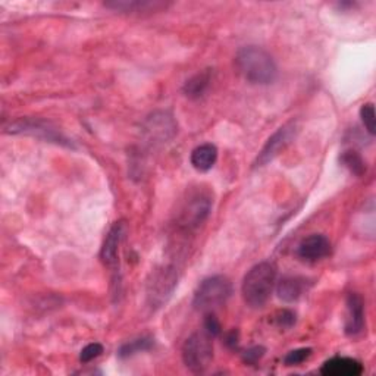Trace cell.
I'll use <instances>...</instances> for the list:
<instances>
[{
    "mask_svg": "<svg viewBox=\"0 0 376 376\" xmlns=\"http://www.w3.org/2000/svg\"><path fill=\"white\" fill-rule=\"evenodd\" d=\"M192 165L199 172H207L214 168L218 160V149L214 144H201L192 152Z\"/></svg>",
    "mask_w": 376,
    "mask_h": 376,
    "instance_id": "cell-14",
    "label": "cell"
},
{
    "mask_svg": "<svg viewBox=\"0 0 376 376\" xmlns=\"http://www.w3.org/2000/svg\"><path fill=\"white\" fill-rule=\"evenodd\" d=\"M177 285L178 275L172 266H162L153 270L148 281V288H145V296H148L149 306L153 309L162 307L171 299Z\"/></svg>",
    "mask_w": 376,
    "mask_h": 376,
    "instance_id": "cell-5",
    "label": "cell"
},
{
    "mask_svg": "<svg viewBox=\"0 0 376 376\" xmlns=\"http://www.w3.org/2000/svg\"><path fill=\"white\" fill-rule=\"evenodd\" d=\"M277 282V267L270 262H260L248 270L243 280L241 294L244 303L259 309L266 304Z\"/></svg>",
    "mask_w": 376,
    "mask_h": 376,
    "instance_id": "cell-2",
    "label": "cell"
},
{
    "mask_svg": "<svg viewBox=\"0 0 376 376\" xmlns=\"http://www.w3.org/2000/svg\"><path fill=\"white\" fill-rule=\"evenodd\" d=\"M321 373L325 376H359L363 373V365L356 359L337 356L322 365Z\"/></svg>",
    "mask_w": 376,
    "mask_h": 376,
    "instance_id": "cell-12",
    "label": "cell"
},
{
    "mask_svg": "<svg viewBox=\"0 0 376 376\" xmlns=\"http://www.w3.org/2000/svg\"><path fill=\"white\" fill-rule=\"evenodd\" d=\"M106 6L122 12H149V11L156 12L165 8L166 5L159 2H114V4H106Z\"/></svg>",
    "mask_w": 376,
    "mask_h": 376,
    "instance_id": "cell-19",
    "label": "cell"
},
{
    "mask_svg": "<svg viewBox=\"0 0 376 376\" xmlns=\"http://www.w3.org/2000/svg\"><path fill=\"white\" fill-rule=\"evenodd\" d=\"M203 328H204V332L207 333V336H211L212 338L221 336V332H222L221 322L218 321V318L214 315L212 311L206 313L204 321H203Z\"/></svg>",
    "mask_w": 376,
    "mask_h": 376,
    "instance_id": "cell-22",
    "label": "cell"
},
{
    "mask_svg": "<svg viewBox=\"0 0 376 376\" xmlns=\"http://www.w3.org/2000/svg\"><path fill=\"white\" fill-rule=\"evenodd\" d=\"M307 280L302 277H285L277 285L278 297L285 303L297 302L307 291Z\"/></svg>",
    "mask_w": 376,
    "mask_h": 376,
    "instance_id": "cell-13",
    "label": "cell"
},
{
    "mask_svg": "<svg viewBox=\"0 0 376 376\" xmlns=\"http://www.w3.org/2000/svg\"><path fill=\"white\" fill-rule=\"evenodd\" d=\"M211 81H212L211 70H204L185 82L184 89H182L184 94L188 99H199L206 93L209 84H211Z\"/></svg>",
    "mask_w": 376,
    "mask_h": 376,
    "instance_id": "cell-16",
    "label": "cell"
},
{
    "mask_svg": "<svg viewBox=\"0 0 376 376\" xmlns=\"http://www.w3.org/2000/svg\"><path fill=\"white\" fill-rule=\"evenodd\" d=\"M144 136L152 143H166L178 133V123L170 112H155L144 122Z\"/></svg>",
    "mask_w": 376,
    "mask_h": 376,
    "instance_id": "cell-8",
    "label": "cell"
},
{
    "mask_svg": "<svg viewBox=\"0 0 376 376\" xmlns=\"http://www.w3.org/2000/svg\"><path fill=\"white\" fill-rule=\"evenodd\" d=\"M310 356H311V348H297L287 354L284 363L285 366H299L303 362H306Z\"/></svg>",
    "mask_w": 376,
    "mask_h": 376,
    "instance_id": "cell-21",
    "label": "cell"
},
{
    "mask_svg": "<svg viewBox=\"0 0 376 376\" xmlns=\"http://www.w3.org/2000/svg\"><path fill=\"white\" fill-rule=\"evenodd\" d=\"M182 362L194 373L204 372L214 360L212 337L206 332H196L188 337L181 350Z\"/></svg>",
    "mask_w": 376,
    "mask_h": 376,
    "instance_id": "cell-4",
    "label": "cell"
},
{
    "mask_svg": "<svg viewBox=\"0 0 376 376\" xmlns=\"http://www.w3.org/2000/svg\"><path fill=\"white\" fill-rule=\"evenodd\" d=\"M12 133H26V134H33V136H45L48 140H55L60 141V136L55 133V130L49 128V125L41 122V121H34V119H21L12 125Z\"/></svg>",
    "mask_w": 376,
    "mask_h": 376,
    "instance_id": "cell-15",
    "label": "cell"
},
{
    "mask_svg": "<svg viewBox=\"0 0 376 376\" xmlns=\"http://www.w3.org/2000/svg\"><path fill=\"white\" fill-rule=\"evenodd\" d=\"M366 325L365 302L358 292H350L345 302V324L344 329L348 337H358Z\"/></svg>",
    "mask_w": 376,
    "mask_h": 376,
    "instance_id": "cell-9",
    "label": "cell"
},
{
    "mask_svg": "<svg viewBox=\"0 0 376 376\" xmlns=\"http://www.w3.org/2000/svg\"><path fill=\"white\" fill-rule=\"evenodd\" d=\"M238 72L250 84L267 86L277 79L278 68L274 57L258 46H245L236 56Z\"/></svg>",
    "mask_w": 376,
    "mask_h": 376,
    "instance_id": "cell-1",
    "label": "cell"
},
{
    "mask_svg": "<svg viewBox=\"0 0 376 376\" xmlns=\"http://www.w3.org/2000/svg\"><path fill=\"white\" fill-rule=\"evenodd\" d=\"M125 223L122 221L116 222L112 228L111 231L108 233L106 238H104L103 247L100 250V259L104 265L112 266L116 263L118 260V252H119V245L123 240L125 236Z\"/></svg>",
    "mask_w": 376,
    "mask_h": 376,
    "instance_id": "cell-11",
    "label": "cell"
},
{
    "mask_svg": "<svg viewBox=\"0 0 376 376\" xmlns=\"http://www.w3.org/2000/svg\"><path fill=\"white\" fill-rule=\"evenodd\" d=\"M341 165L354 177H362L366 172V162L356 150H345L340 157Z\"/></svg>",
    "mask_w": 376,
    "mask_h": 376,
    "instance_id": "cell-18",
    "label": "cell"
},
{
    "mask_svg": "<svg viewBox=\"0 0 376 376\" xmlns=\"http://www.w3.org/2000/svg\"><path fill=\"white\" fill-rule=\"evenodd\" d=\"M360 118L362 122L365 125L366 131L370 136H375V130H376V118H375V106L372 103H366L360 108Z\"/></svg>",
    "mask_w": 376,
    "mask_h": 376,
    "instance_id": "cell-20",
    "label": "cell"
},
{
    "mask_svg": "<svg viewBox=\"0 0 376 376\" xmlns=\"http://www.w3.org/2000/svg\"><path fill=\"white\" fill-rule=\"evenodd\" d=\"M153 345H155V340L152 337L137 338V340H133L130 343H125L123 345H121V348L118 350V356L121 359H128V358L136 356V354L138 353L149 351Z\"/></svg>",
    "mask_w": 376,
    "mask_h": 376,
    "instance_id": "cell-17",
    "label": "cell"
},
{
    "mask_svg": "<svg viewBox=\"0 0 376 376\" xmlns=\"http://www.w3.org/2000/svg\"><path fill=\"white\" fill-rule=\"evenodd\" d=\"M233 294V285L228 278L215 275L200 282L194 292L193 306L199 311H212L225 304Z\"/></svg>",
    "mask_w": 376,
    "mask_h": 376,
    "instance_id": "cell-3",
    "label": "cell"
},
{
    "mask_svg": "<svg viewBox=\"0 0 376 376\" xmlns=\"http://www.w3.org/2000/svg\"><path fill=\"white\" fill-rule=\"evenodd\" d=\"M297 133H299V127H297V122H294V121H291V122L282 125L281 128H278L272 136L269 137V140L263 145V149L260 150L259 156L256 157V160H255L256 168H260V166L267 165L269 162H272L277 156H280L291 144V141L296 138Z\"/></svg>",
    "mask_w": 376,
    "mask_h": 376,
    "instance_id": "cell-7",
    "label": "cell"
},
{
    "mask_svg": "<svg viewBox=\"0 0 376 376\" xmlns=\"http://www.w3.org/2000/svg\"><path fill=\"white\" fill-rule=\"evenodd\" d=\"M263 354H265L263 347H252L243 354V360L247 365H256L263 358Z\"/></svg>",
    "mask_w": 376,
    "mask_h": 376,
    "instance_id": "cell-24",
    "label": "cell"
},
{
    "mask_svg": "<svg viewBox=\"0 0 376 376\" xmlns=\"http://www.w3.org/2000/svg\"><path fill=\"white\" fill-rule=\"evenodd\" d=\"M277 324L281 328H291L292 325L296 324V313L291 311V310H281L278 315H277Z\"/></svg>",
    "mask_w": 376,
    "mask_h": 376,
    "instance_id": "cell-25",
    "label": "cell"
},
{
    "mask_svg": "<svg viewBox=\"0 0 376 376\" xmlns=\"http://www.w3.org/2000/svg\"><path fill=\"white\" fill-rule=\"evenodd\" d=\"M226 345L228 347H231V348H236L237 344H238V333L237 331H233V332H229L228 336H226Z\"/></svg>",
    "mask_w": 376,
    "mask_h": 376,
    "instance_id": "cell-26",
    "label": "cell"
},
{
    "mask_svg": "<svg viewBox=\"0 0 376 376\" xmlns=\"http://www.w3.org/2000/svg\"><path fill=\"white\" fill-rule=\"evenodd\" d=\"M101 353H103V345L99 343H92L81 350L79 360H81V363H89L92 360L97 359Z\"/></svg>",
    "mask_w": 376,
    "mask_h": 376,
    "instance_id": "cell-23",
    "label": "cell"
},
{
    "mask_svg": "<svg viewBox=\"0 0 376 376\" xmlns=\"http://www.w3.org/2000/svg\"><path fill=\"white\" fill-rule=\"evenodd\" d=\"M331 241L322 234H313L304 238L297 247V256L309 263H315L331 255Z\"/></svg>",
    "mask_w": 376,
    "mask_h": 376,
    "instance_id": "cell-10",
    "label": "cell"
},
{
    "mask_svg": "<svg viewBox=\"0 0 376 376\" xmlns=\"http://www.w3.org/2000/svg\"><path fill=\"white\" fill-rule=\"evenodd\" d=\"M212 197L204 190H197L188 196V200L184 203L178 222L185 229L199 228L212 211Z\"/></svg>",
    "mask_w": 376,
    "mask_h": 376,
    "instance_id": "cell-6",
    "label": "cell"
}]
</instances>
